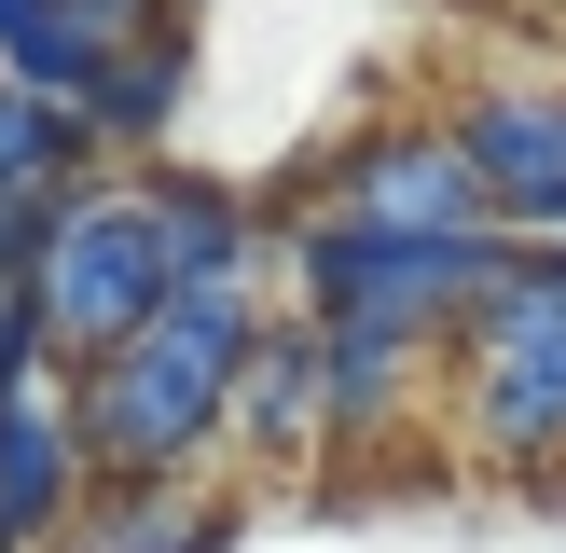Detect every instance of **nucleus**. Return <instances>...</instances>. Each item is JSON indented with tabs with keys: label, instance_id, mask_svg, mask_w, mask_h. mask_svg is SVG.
Wrapping results in <instances>:
<instances>
[{
	"label": "nucleus",
	"instance_id": "1",
	"mask_svg": "<svg viewBox=\"0 0 566 553\" xmlns=\"http://www.w3.org/2000/svg\"><path fill=\"white\" fill-rule=\"evenodd\" d=\"M249 346H263V291H180L153 332H125L111 359H83L70 415H83L97 484H208V457L235 442Z\"/></svg>",
	"mask_w": 566,
	"mask_h": 553
},
{
	"label": "nucleus",
	"instance_id": "2",
	"mask_svg": "<svg viewBox=\"0 0 566 553\" xmlns=\"http://www.w3.org/2000/svg\"><path fill=\"white\" fill-rule=\"evenodd\" d=\"M457 429L497 470H566V263L553 249H512V276L457 319Z\"/></svg>",
	"mask_w": 566,
	"mask_h": 553
},
{
	"label": "nucleus",
	"instance_id": "3",
	"mask_svg": "<svg viewBox=\"0 0 566 553\" xmlns=\"http://www.w3.org/2000/svg\"><path fill=\"white\" fill-rule=\"evenodd\" d=\"M291 276L304 319H359V332H415L457 346V319L512 276V236H387V221H291Z\"/></svg>",
	"mask_w": 566,
	"mask_h": 553
},
{
	"label": "nucleus",
	"instance_id": "4",
	"mask_svg": "<svg viewBox=\"0 0 566 553\" xmlns=\"http://www.w3.org/2000/svg\"><path fill=\"white\" fill-rule=\"evenodd\" d=\"M28 291H42V332H55V359H111L125 332H153L166 304H180V276H166V208H153V180H83L70 208H55V236H42V263H28Z\"/></svg>",
	"mask_w": 566,
	"mask_h": 553
},
{
	"label": "nucleus",
	"instance_id": "5",
	"mask_svg": "<svg viewBox=\"0 0 566 553\" xmlns=\"http://www.w3.org/2000/svg\"><path fill=\"white\" fill-rule=\"evenodd\" d=\"M318 208L332 221H387V236H512L457 125H359L318 166Z\"/></svg>",
	"mask_w": 566,
	"mask_h": 553
},
{
	"label": "nucleus",
	"instance_id": "6",
	"mask_svg": "<svg viewBox=\"0 0 566 553\" xmlns=\"http://www.w3.org/2000/svg\"><path fill=\"white\" fill-rule=\"evenodd\" d=\"M442 125L470 138L512 249H566V83H470Z\"/></svg>",
	"mask_w": 566,
	"mask_h": 553
},
{
	"label": "nucleus",
	"instance_id": "7",
	"mask_svg": "<svg viewBox=\"0 0 566 553\" xmlns=\"http://www.w3.org/2000/svg\"><path fill=\"white\" fill-rule=\"evenodd\" d=\"M83 498H97V457H83L70 374H42L0 401V553H55Z\"/></svg>",
	"mask_w": 566,
	"mask_h": 553
},
{
	"label": "nucleus",
	"instance_id": "8",
	"mask_svg": "<svg viewBox=\"0 0 566 553\" xmlns=\"http://www.w3.org/2000/svg\"><path fill=\"white\" fill-rule=\"evenodd\" d=\"M249 498L235 484H97L55 553H235Z\"/></svg>",
	"mask_w": 566,
	"mask_h": 553
},
{
	"label": "nucleus",
	"instance_id": "9",
	"mask_svg": "<svg viewBox=\"0 0 566 553\" xmlns=\"http://www.w3.org/2000/svg\"><path fill=\"white\" fill-rule=\"evenodd\" d=\"M235 442L249 457H318L332 442V346H318V319H263L249 387H235Z\"/></svg>",
	"mask_w": 566,
	"mask_h": 553
},
{
	"label": "nucleus",
	"instance_id": "10",
	"mask_svg": "<svg viewBox=\"0 0 566 553\" xmlns=\"http://www.w3.org/2000/svg\"><path fill=\"white\" fill-rule=\"evenodd\" d=\"M153 208H166V276H180V291H263L276 221L249 208L235 180H153Z\"/></svg>",
	"mask_w": 566,
	"mask_h": 553
},
{
	"label": "nucleus",
	"instance_id": "11",
	"mask_svg": "<svg viewBox=\"0 0 566 553\" xmlns=\"http://www.w3.org/2000/svg\"><path fill=\"white\" fill-rule=\"evenodd\" d=\"M180 97H193V28H153V42H125L97 70L83 138H97V153H166V138H180Z\"/></svg>",
	"mask_w": 566,
	"mask_h": 553
},
{
	"label": "nucleus",
	"instance_id": "12",
	"mask_svg": "<svg viewBox=\"0 0 566 553\" xmlns=\"http://www.w3.org/2000/svg\"><path fill=\"white\" fill-rule=\"evenodd\" d=\"M70 180H97V138H83V111L0 70V194H70Z\"/></svg>",
	"mask_w": 566,
	"mask_h": 553
},
{
	"label": "nucleus",
	"instance_id": "13",
	"mask_svg": "<svg viewBox=\"0 0 566 553\" xmlns=\"http://www.w3.org/2000/svg\"><path fill=\"white\" fill-rule=\"evenodd\" d=\"M318 346H332V442H374L387 415L415 401V332H359V319H318Z\"/></svg>",
	"mask_w": 566,
	"mask_h": 553
},
{
	"label": "nucleus",
	"instance_id": "14",
	"mask_svg": "<svg viewBox=\"0 0 566 553\" xmlns=\"http://www.w3.org/2000/svg\"><path fill=\"white\" fill-rule=\"evenodd\" d=\"M0 70L83 111V97H97V70H111V55H97V28H83V0H0Z\"/></svg>",
	"mask_w": 566,
	"mask_h": 553
},
{
	"label": "nucleus",
	"instance_id": "15",
	"mask_svg": "<svg viewBox=\"0 0 566 553\" xmlns=\"http://www.w3.org/2000/svg\"><path fill=\"white\" fill-rule=\"evenodd\" d=\"M553 14H566V0H553Z\"/></svg>",
	"mask_w": 566,
	"mask_h": 553
}]
</instances>
